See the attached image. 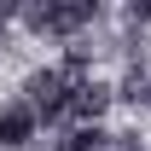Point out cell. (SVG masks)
Segmentation results:
<instances>
[{
    "instance_id": "1",
    "label": "cell",
    "mask_w": 151,
    "mask_h": 151,
    "mask_svg": "<svg viewBox=\"0 0 151 151\" xmlns=\"http://www.w3.org/2000/svg\"><path fill=\"white\" fill-rule=\"evenodd\" d=\"M93 12H99L93 0H47V6H29L23 23L41 35H76L81 23H93Z\"/></svg>"
},
{
    "instance_id": "2",
    "label": "cell",
    "mask_w": 151,
    "mask_h": 151,
    "mask_svg": "<svg viewBox=\"0 0 151 151\" xmlns=\"http://www.w3.org/2000/svg\"><path fill=\"white\" fill-rule=\"evenodd\" d=\"M23 93H29V111L35 116H58V111H70V76L64 70H35L23 81Z\"/></svg>"
},
{
    "instance_id": "3",
    "label": "cell",
    "mask_w": 151,
    "mask_h": 151,
    "mask_svg": "<svg viewBox=\"0 0 151 151\" xmlns=\"http://www.w3.org/2000/svg\"><path fill=\"white\" fill-rule=\"evenodd\" d=\"M35 122H41V116L29 111V99H12V105L0 111V145H6V151H23L29 139H35Z\"/></svg>"
},
{
    "instance_id": "4",
    "label": "cell",
    "mask_w": 151,
    "mask_h": 151,
    "mask_svg": "<svg viewBox=\"0 0 151 151\" xmlns=\"http://www.w3.org/2000/svg\"><path fill=\"white\" fill-rule=\"evenodd\" d=\"M111 99H116V93L105 87V81H70V116L81 122V128H93L99 111H105Z\"/></svg>"
},
{
    "instance_id": "5",
    "label": "cell",
    "mask_w": 151,
    "mask_h": 151,
    "mask_svg": "<svg viewBox=\"0 0 151 151\" xmlns=\"http://www.w3.org/2000/svg\"><path fill=\"white\" fill-rule=\"evenodd\" d=\"M105 145H111V134L93 122V128H76V134H70V139H64L58 151H105Z\"/></svg>"
},
{
    "instance_id": "6",
    "label": "cell",
    "mask_w": 151,
    "mask_h": 151,
    "mask_svg": "<svg viewBox=\"0 0 151 151\" xmlns=\"http://www.w3.org/2000/svg\"><path fill=\"white\" fill-rule=\"evenodd\" d=\"M116 99H128V105H151V81H145L139 70H134L128 81H122V93H116Z\"/></svg>"
},
{
    "instance_id": "7",
    "label": "cell",
    "mask_w": 151,
    "mask_h": 151,
    "mask_svg": "<svg viewBox=\"0 0 151 151\" xmlns=\"http://www.w3.org/2000/svg\"><path fill=\"white\" fill-rule=\"evenodd\" d=\"M105 151H139V139H128V134H111V145Z\"/></svg>"
},
{
    "instance_id": "8",
    "label": "cell",
    "mask_w": 151,
    "mask_h": 151,
    "mask_svg": "<svg viewBox=\"0 0 151 151\" xmlns=\"http://www.w3.org/2000/svg\"><path fill=\"white\" fill-rule=\"evenodd\" d=\"M151 18V0H145V6H134V23H145Z\"/></svg>"
}]
</instances>
